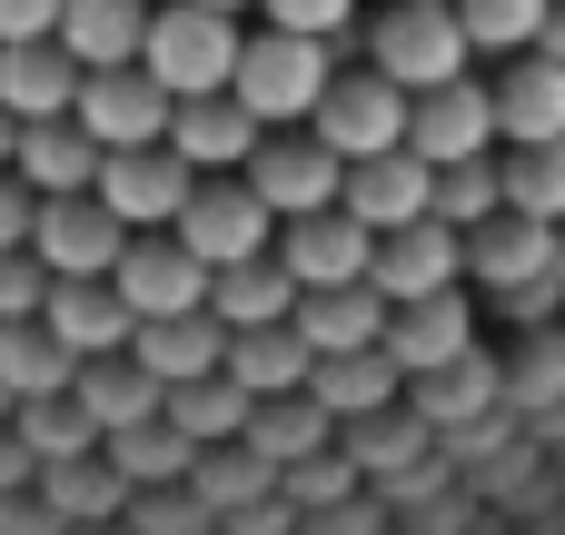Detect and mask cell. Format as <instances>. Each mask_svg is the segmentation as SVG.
I'll list each match as a JSON object with an SVG mask.
<instances>
[{
	"instance_id": "37",
	"label": "cell",
	"mask_w": 565,
	"mask_h": 535,
	"mask_svg": "<svg viewBox=\"0 0 565 535\" xmlns=\"http://www.w3.org/2000/svg\"><path fill=\"white\" fill-rule=\"evenodd\" d=\"M497 208H507L497 149H477V159H447V169H437V218H447V228H477V218H497Z\"/></svg>"
},
{
	"instance_id": "19",
	"label": "cell",
	"mask_w": 565,
	"mask_h": 535,
	"mask_svg": "<svg viewBox=\"0 0 565 535\" xmlns=\"http://www.w3.org/2000/svg\"><path fill=\"white\" fill-rule=\"evenodd\" d=\"M129 357H139L159 387H189V377H209V367L228 357V328H218L209 308H179V318H139V328H129Z\"/></svg>"
},
{
	"instance_id": "6",
	"label": "cell",
	"mask_w": 565,
	"mask_h": 535,
	"mask_svg": "<svg viewBox=\"0 0 565 535\" xmlns=\"http://www.w3.org/2000/svg\"><path fill=\"white\" fill-rule=\"evenodd\" d=\"M119 248H129V228L109 218L99 189H60V199H40V218H30V258H40L50 278H109Z\"/></svg>"
},
{
	"instance_id": "39",
	"label": "cell",
	"mask_w": 565,
	"mask_h": 535,
	"mask_svg": "<svg viewBox=\"0 0 565 535\" xmlns=\"http://www.w3.org/2000/svg\"><path fill=\"white\" fill-rule=\"evenodd\" d=\"M278 30H308V40H328V50H348L358 40V0H258Z\"/></svg>"
},
{
	"instance_id": "24",
	"label": "cell",
	"mask_w": 565,
	"mask_h": 535,
	"mask_svg": "<svg viewBox=\"0 0 565 535\" xmlns=\"http://www.w3.org/2000/svg\"><path fill=\"white\" fill-rule=\"evenodd\" d=\"M238 437H248V457H258V467H278V477H288V467H308V457L338 437V417H328L308 387H288V397H258Z\"/></svg>"
},
{
	"instance_id": "30",
	"label": "cell",
	"mask_w": 565,
	"mask_h": 535,
	"mask_svg": "<svg viewBox=\"0 0 565 535\" xmlns=\"http://www.w3.org/2000/svg\"><path fill=\"white\" fill-rule=\"evenodd\" d=\"M50 506H60V526H109V516H129V477L89 447V457H60V467H40L30 477Z\"/></svg>"
},
{
	"instance_id": "1",
	"label": "cell",
	"mask_w": 565,
	"mask_h": 535,
	"mask_svg": "<svg viewBox=\"0 0 565 535\" xmlns=\"http://www.w3.org/2000/svg\"><path fill=\"white\" fill-rule=\"evenodd\" d=\"M328 79H338V50L328 40H308V30H248L238 40V99L258 109V129H298V119H318V99H328Z\"/></svg>"
},
{
	"instance_id": "10",
	"label": "cell",
	"mask_w": 565,
	"mask_h": 535,
	"mask_svg": "<svg viewBox=\"0 0 565 535\" xmlns=\"http://www.w3.org/2000/svg\"><path fill=\"white\" fill-rule=\"evenodd\" d=\"M367 258H377V228H367V218H348L338 199H328V208L278 218V268H288L298 288H348V278H367Z\"/></svg>"
},
{
	"instance_id": "12",
	"label": "cell",
	"mask_w": 565,
	"mask_h": 535,
	"mask_svg": "<svg viewBox=\"0 0 565 535\" xmlns=\"http://www.w3.org/2000/svg\"><path fill=\"white\" fill-rule=\"evenodd\" d=\"M109 288L129 298V318H179V308H209V268L179 248V228H129Z\"/></svg>"
},
{
	"instance_id": "35",
	"label": "cell",
	"mask_w": 565,
	"mask_h": 535,
	"mask_svg": "<svg viewBox=\"0 0 565 535\" xmlns=\"http://www.w3.org/2000/svg\"><path fill=\"white\" fill-rule=\"evenodd\" d=\"M497 179H507V208L556 218V228H565V139H507Z\"/></svg>"
},
{
	"instance_id": "48",
	"label": "cell",
	"mask_w": 565,
	"mask_h": 535,
	"mask_svg": "<svg viewBox=\"0 0 565 535\" xmlns=\"http://www.w3.org/2000/svg\"><path fill=\"white\" fill-rule=\"evenodd\" d=\"M209 10H258V0H209Z\"/></svg>"
},
{
	"instance_id": "31",
	"label": "cell",
	"mask_w": 565,
	"mask_h": 535,
	"mask_svg": "<svg viewBox=\"0 0 565 535\" xmlns=\"http://www.w3.org/2000/svg\"><path fill=\"white\" fill-rule=\"evenodd\" d=\"M99 457H109V467L129 477V496H139V486H179L199 447H189V437L169 427V407H159V417H129V427H109V437H99Z\"/></svg>"
},
{
	"instance_id": "20",
	"label": "cell",
	"mask_w": 565,
	"mask_h": 535,
	"mask_svg": "<svg viewBox=\"0 0 565 535\" xmlns=\"http://www.w3.org/2000/svg\"><path fill=\"white\" fill-rule=\"evenodd\" d=\"M0 109L10 119H70L79 109V60L60 40H10L0 50Z\"/></svg>"
},
{
	"instance_id": "9",
	"label": "cell",
	"mask_w": 565,
	"mask_h": 535,
	"mask_svg": "<svg viewBox=\"0 0 565 535\" xmlns=\"http://www.w3.org/2000/svg\"><path fill=\"white\" fill-rule=\"evenodd\" d=\"M308 129H318V139H328L338 159H367V149H397V139H407V89H397L387 69H338Z\"/></svg>"
},
{
	"instance_id": "25",
	"label": "cell",
	"mask_w": 565,
	"mask_h": 535,
	"mask_svg": "<svg viewBox=\"0 0 565 535\" xmlns=\"http://www.w3.org/2000/svg\"><path fill=\"white\" fill-rule=\"evenodd\" d=\"M10 169H20L40 199H60V189H89V179H99V139H89L79 119H20Z\"/></svg>"
},
{
	"instance_id": "47",
	"label": "cell",
	"mask_w": 565,
	"mask_h": 535,
	"mask_svg": "<svg viewBox=\"0 0 565 535\" xmlns=\"http://www.w3.org/2000/svg\"><path fill=\"white\" fill-rule=\"evenodd\" d=\"M10 149H20V119H10V109H0V169H10Z\"/></svg>"
},
{
	"instance_id": "32",
	"label": "cell",
	"mask_w": 565,
	"mask_h": 535,
	"mask_svg": "<svg viewBox=\"0 0 565 535\" xmlns=\"http://www.w3.org/2000/svg\"><path fill=\"white\" fill-rule=\"evenodd\" d=\"M159 407H169V427H179L189 447H228V437L248 427V407H258V397H248V387H238L228 367H209V377H189V387H169Z\"/></svg>"
},
{
	"instance_id": "26",
	"label": "cell",
	"mask_w": 565,
	"mask_h": 535,
	"mask_svg": "<svg viewBox=\"0 0 565 535\" xmlns=\"http://www.w3.org/2000/svg\"><path fill=\"white\" fill-rule=\"evenodd\" d=\"M209 318H218V328H278V318H298V278L278 268V248L218 268V278H209Z\"/></svg>"
},
{
	"instance_id": "42",
	"label": "cell",
	"mask_w": 565,
	"mask_h": 535,
	"mask_svg": "<svg viewBox=\"0 0 565 535\" xmlns=\"http://www.w3.org/2000/svg\"><path fill=\"white\" fill-rule=\"evenodd\" d=\"M30 218H40V189L20 169H0V248H30Z\"/></svg>"
},
{
	"instance_id": "23",
	"label": "cell",
	"mask_w": 565,
	"mask_h": 535,
	"mask_svg": "<svg viewBox=\"0 0 565 535\" xmlns=\"http://www.w3.org/2000/svg\"><path fill=\"white\" fill-rule=\"evenodd\" d=\"M397 387H407V367L387 357V347H338V357H318L308 367V397L348 427V417H377V407H397Z\"/></svg>"
},
{
	"instance_id": "38",
	"label": "cell",
	"mask_w": 565,
	"mask_h": 535,
	"mask_svg": "<svg viewBox=\"0 0 565 535\" xmlns=\"http://www.w3.org/2000/svg\"><path fill=\"white\" fill-rule=\"evenodd\" d=\"M546 10H556V0H457L467 40H477V50H507V60H516V50H536Z\"/></svg>"
},
{
	"instance_id": "27",
	"label": "cell",
	"mask_w": 565,
	"mask_h": 535,
	"mask_svg": "<svg viewBox=\"0 0 565 535\" xmlns=\"http://www.w3.org/2000/svg\"><path fill=\"white\" fill-rule=\"evenodd\" d=\"M248 397H288V387H308V367H318V347L298 338V318H278V328H228V357H218Z\"/></svg>"
},
{
	"instance_id": "28",
	"label": "cell",
	"mask_w": 565,
	"mask_h": 535,
	"mask_svg": "<svg viewBox=\"0 0 565 535\" xmlns=\"http://www.w3.org/2000/svg\"><path fill=\"white\" fill-rule=\"evenodd\" d=\"M79 69H109V60H139L149 40V0H60V30H50Z\"/></svg>"
},
{
	"instance_id": "15",
	"label": "cell",
	"mask_w": 565,
	"mask_h": 535,
	"mask_svg": "<svg viewBox=\"0 0 565 535\" xmlns=\"http://www.w3.org/2000/svg\"><path fill=\"white\" fill-rule=\"evenodd\" d=\"M556 218H526V208H497V218H477L467 228V278L487 288V298H507V288H526V278H556Z\"/></svg>"
},
{
	"instance_id": "50",
	"label": "cell",
	"mask_w": 565,
	"mask_h": 535,
	"mask_svg": "<svg viewBox=\"0 0 565 535\" xmlns=\"http://www.w3.org/2000/svg\"><path fill=\"white\" fill-rule=\"evenodd\" d=\"M556 268H565V238H556Z\"/></svg>"
},
{
	"instance_id": "4",
	"label": "cell",
	"mask_w": 565,
	"mask_h": 535,
	"mask_svg": "<svg viewBox=\"0 0 565 535\" xmlns=\"http://www.w3.org/2000/svg\"><path fill=\"white\" fill-rule=\"evenodd\" d=\"M179 228V248L218 278V268H238V258H258V248H278V208L248 189V169H218V179H199L189 189V208L169 218Z\"/></svg>"
},
{
	"instance_id": "44",
	"label": "cell",
	"mask_w": 565,
	"mask_h": 535,
	"mask_svg": "<svg viewBox=\"0 0 565 535\" xmlns=\"http://www.w3.org/2000/svg\"><path fill=\"white\" fill-rule=\"evenodd\" d=\"M60 30V0H0V50L10 40H50Z\"/></svg>"
},
{
	"instance_id": "17",
	"label": "cell",
	"mask_w": 565,
	"mask_h": 535,
	"mask_svg": "<svg viewBox=\"0 0 565 535\" xmlns=\"http://www.w3.org/2000/svg\"><path fill=\"white\" fill-rule=\"evenodd\" d=\"M467 347H477L467 278L437 288V298H397V308H387V357H397L407 377H427V367H447V357H467Z\"/></svg>"
},
{
	"instance_id": "7",
	"label": "cell",
	"mask_w": 565,
	"mask_h": 535,
	"mask_svg": "<svg viewBox=\"0 0 565 535\" xmlns=\"http://www.w3.org/2000/svg\"><path fill=\"white\" fill-rule=\"evenodd\" d=\"M248 189L278 208V218H298V208H328L338 189H348V159L298 119V129H258V149H248Z\"/></svg>"
},
{
	"instance_id": "11",
	"label": "cell",
	"mask_w": 565,
	"mask_h": 535,
	"mask_svg": "<svg viewBox=\"0 0 565 535\" xmlns=\"http://www.w3.org/2000/svg\"><path fill=\"white\" fill-rule=\"evenodd\" d=\"M367 278H377V298H387V308H397V298H437V288H457V278H467V228H447L437 208H427V218H407V228H377Z\"/></svg>"
},
{
	"instance_id": "49",
	"label": "cell",
	"mask_w": 565,
	"mask_h": 535,
	"mask_svg": "<svg viewBox=\"0 0 565 535\" xmlns=\"http://www.w3.org/2000/svg\"><path fill=\"white\" fill-rule=\"evenodd\" d=\"M0 417H10V387H0Z\"/></svg>"
},
{
	"instance_id": "43",
	"label": "cell",
	"mask_w": 565,
	"mask_h": 535,
	"mask_svg": "<svg viewBox=\"0 0 565 535\" xmlns=\"http://www.w3.org/2000/svg\"><path fill=\"white\" fill-rule=\"evenodd\" d=\"M497 308H507L516 328H536V318H556V308H565V268H556V278H526V288H507Z\"/></svg>"
},
{
	"instance_id": "45",
	"label": "cell",
	"mask_w": 565,
	"mask_h": 535,
	"mask_svg": "<svg viewBox=\"0 0 565 535\" xmlns=\"http://www.w3.org/2000/svg\"><path fill=\"white\" fill-rule=\"evenodd\" d=\"M30 477H40V457H30V447H20V427L0 417V496H10V486H30Z\"/></svg>"
},
{
	"instance_id": "18",
	"label": "cell",
	"mask_w": 565,
	"mask_h": 535,
	"mask_svg": "<svg viewBox=\"0 0 565 535\" xmlns=\"http://www.w3.org/2000/svg\"><path fill=\"white\" fill-rule=\"evenodd\" d=\"M40 328L70 347V357H109V347H129V298L109 288V278H50V298H40Z\"/></svg>"
},
{
	"instance_id": "33",
	"label": "cell",
	"mask_w": 565,
	"mask_h": 535,
	"mask_svg": "<svg viewBox=\"0 0 565 535\" xmlns=\"http://www.w3.org/2000/svg\"><path fill=\"white\" fill-rule=\"evenodd\" d=\"M79 377V357L40 328V318H0V387H10V407L20 397H60Z\"/></svg>"
},
{
	"instance_id": "2",
	"label": "cell",
	"mask_w": 565,
	"mask_h": 535,
	"mask_svg": "<svg viewBox=\"0 0 565 535\" xmlns=\"http://www.w3.org/2000/svg\"><path fill=\"white\" fill-rule=\"evenodd\" d=\"M139 69H149L169 99L228 89V79H238V10H209V0H169V10H149Z\"/></svg>"
},
{
	"instance_id": "5",
	"label": "cell",
	"mask_w": 565,
	"mask_h": 535,
	"mask_svg": "<svg viewBox=\"0 0 565 535\" xmlns=\"http://www.w3.org/2000/svg\"><path fill=\"white\" fill-rule=\"evenodd\" d=\"M89 189L109 199V218H119V228H169V218L189 208L199 169H189L169 139H139V149H99V179H89Z\"/></svg>"
},
{
	"instance_id": "41",
	"label": "cell",
	"mask_w": 565,
	"mask_h": 535,
	"mask_svg": "<svg viewBox=\"0 0 565 535\" xmlns=\"http://www.w3.org/2000/svg\"><path fill=\"white\" fill-rule=\"evenodd\" d=\"M0 535H70V526H60V506H50L40 486H10V496H0Z\"/></svg>"
},
{
	"instance_id": "8",
	"label": "cell",
	"mask_w": 565,
	"mask_h": 535,
	"mask_svg": "<svg viewBox=\"0 0 565 535\" xmlns=\"http://www.w3.org/2000/svg\"><path fill=\"white\" fill-rule=\"evenodd\" d=\"M169 89L139 69V60H109V69H79V129L99 139V149H139V139H169Z\"/></svg>"
},
{
	"instance_id": "13",
	"label": "cell",
	"mask_w": 565,
	"mask_h": 535,
	"mask_svg": "<svg viewBox=\"0 0 565 535\" xmlns=\"http://www.w3.org/2000/svg\"><path fill=\"white\" fill-rule=\"evenodd\" d=\"M407 149H417V159H437V169H447V159L497 149V89H487V79H467V69H457V79H437V89H417V99H407Z\"/></svg>"
},
{
	"instance_id": "14",
	"label": "cell",
	"mask_w": 565,
	"mask_h": 535,
	"mask_svg": "<svg viewBox=\"0 0 565 535\" xmlns=\"http://www.w3.org/2000/svg\"><path fill=\"white\" fill-rule=\"evenodd\" d=\"M338 208H348V218H367V228H407V218H427V208H437V159H417L407 139H397V149H367V159H348Z\"/></svg>"
},
{
	"instance_id": "36",
	"label": "cell",
	"mask_w": 565,
	"mask_h": 535,
	"mask_svg": "<svg viewBox=\"0 0 565 535\" xmlns=\"http://www.w3.org/2000/svg\"><path fill=\"white\" fill-rule=\"evenodd\" d=\"M10 427H20V447L40 457V467H60V457H89L99 447V427H89V407L60 387V397H20L10 407Z\"/></svg>"
},
{
	"instance_id": "16",
	"label": "cell",
	"mask_w": 565,
	"mask_h": 535,
	"mask_svg": "<svg viewBox=\"0 0 565 535\" xmlns=\"http://www.w3.org/2000/svg\"><path fill=\"white\" fill-rule=\"evenodd\" d=\"M169 149H179L199 179L248 169V149H258V109H248L238 89H199V99H179V109H169Z\"/></svg>"
},
{
	"instance_id": "46",
	"label": "cell",
	"mask_w": 565,
	"mask_h": 535,
	"mask_svg": "<svg viewBox=\"0 0 565 535\" xmlns=\"http://www.w3.org/2000/svg\"><path fill=\"white\" fill-rule=\"evenodd\" d=\"M536 50H546V60H565V0L546 10V30H536Z\"/></svg>"
},
{
	"instance_id": "22",
	"label": "cell",
	"mask_w": 565,
	"mask_h": 535,
	"mask_svg": "<svg viewBox=\"0 0 565 535\" xmlns=\"http://www.w3.org/2000/svg\"><path fill=\"white\" fill-rule=\"evenodd\" d=\"M497 139H565V60L516 50L497 79Z\"/></svg>"
},
{
	"instance_id": "34",
	"label": "cell",
	"mask_w": 565,
	"mask_h": 535,
	"mask_svg": "<svg viewBox=\"0 0 565 535\" xmlns=\"http://www.w3.org/2000/svg\"><path fill=\"white\" fill-rule=\"evenodd\" d=\"M407 387H417V417H427V427H467V417H487V407L507 397V377H497L477 347L447 357V367H427V377H407Z\"/></svg>"
},
{
	"instance_id": "29",
	"label": "cell",
	"mask_w": 565,
	"mask_h": 535,
	"mask_svg": "<svg viewBox=\"0 0 565 535\" xmlns=\"http://www.w3.org/2000/svg\"><path fill=\"white\" fill-rule=\"evenodd\" d=\"M70 397H79V407H89V427L109 437V427H129V417H159V397H169V387H159L129 347H109V357H79Z\"/></svg>"
},
{
	"instance_id": "21",
	"label": "cell",
	"mask_w": 565,
	"mask_h": 535,
	"mask_svg": "<svg viewBox=\"0 0 565 535\" xmlns=\"http://www.w3.org/2000/svg\"><path fill=\"white\" fill-rule=\"evenodd\" d=\"M298 338H308L318 357H338V347H387V298H377V278L298 288Z\"/></svg>"
},
{
	"instance_id": "3",
	"label": "cell",
	"mask_w": 565,
	"mask_h": 535,
	"mask_svg": "<svg viewBox=\"0 0 565 535\" xmlns=\"http://www.w3.org/2000/svg\"><path fill=\"white\" fill-rule=\"evenodd\" d=\"M358 40H367V69H387L407 99H417V89H437V79H457V69L477 60V40H467L457 0H387V10H377V30H358Z\"/></svg>"
},
{
	"instance_id": "40",
	"label": "cell",
	"mask_w": 565,
	"mask_h": 535,
	"mask_svg": "<svg viewBox=\"0 0 565 535\" xmlns=\"http://www.w3.org/2000/svg\"><path fill=\"white\" fill-rule=\"evenodd\" d=\"M40 298H50V268L30 248H0V318H40Z\"/></svg>"
}]
</instances>
